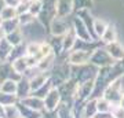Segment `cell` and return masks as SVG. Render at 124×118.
Returning a JSON list of instances; mask_svg holds the SVG:
<instances>
[{
    "mask_svg": "<svg viewBox=\"0 0 124 118\" xmlns=\"http://www.w3.org/2000/svg\"><path fill=\"white\" fill-rule=\"evenodd\" d=\"M119 104L121 106V107H124V93L121 95V99H120V103H119Z\"/></svg>",
    "mask_w": 124,
    "mask_h": 118,
    "instance_id": "cell-29",
    "label": "cell"
},
{
    "mask_svg": "<svg viewBox=\"0 0 124 118\" xmlns=\"http://www.w3.org/2000/svg\"><path fill=\"white\" fill-rule=\"evenodd\" d=\"M18 89V81L15 80H6L4 83L0 85V91L4 93H10V95H17Z\"/></svg>",
    "mask_w": 124,
    "mask_h": 118,
    "instance_id": "cell-14",
    "label": "cell"
},
{
    "mask_svg": "<svg viewBox=\"0 0 124 118\" xmlns=\"http://www.w3.org/2000/svg\"><path fill=\"white\" fill-rule=\"evenodd\" d=\"M62 103V95L59 89L57 87H53L50 89V92L47 93V96L44 97V107L46 111L48 113H53V111H57L58 106Z\"/></svg>",
    "mask_w": 124,
    "mask_h": 118,
    "instance_id": "cell-3",
    "label": "cell"
},
{
    "mask_svg": "<svg viewBox=\"0 0 124 118\" xmlns=\"http://www.w3.org/2000/svg\"><path fill=\"white\" fill-rule=\"evenodd\" d=\"M41 10H43V3L40 1V0H31V3H29V13L33 14V15H39L41 13Z\"/></svg>",
    "mask_w": 124,
    "mask_h": 118,
    "instance_id": "cell-25",
    "label": "cell"
},
{
    "mask_svg": "<svg viewBox=\"0 0 124 118\" xmlns=\"http://www.w3.org/2000/svg\"><path fill=\"white\" fill-rule=\"evenodd\" d=\"M40 48H41V43H37V41H31V43L26 45V55L28 56H37L40 52Z\"/></svg>",
    "mask_w": 124,
    "mask_h": 118,
    "instance_id": "cell-24",
    "label": "cell"
},
{
    "mask_svg": "<svg viewBox=\"0 0 124 118\" xmlns=\"http://www.w3.org/2000/svg\"><path fill=\"white\" fill-rule=\"evenodd\" d=\"M83 113H84V117L85 118H90V117H94L95 114L98 113V107H97V97H93V99H90L84 106V110H83Z\"/></svg>",
    "mask_w": 124,
    "mask_h": 118,
    "instance_id": "cell-15",
    "label": "cell"
},
{
    "mask_svg": "<svg viewBox=\"0 0 124 118\" xmlns=\"http://www.w3.org/2000/svg\"><path fill=\"white\" fill-rule=\"evenodd\" d=\"M91 54L93 51H87V49H72L69 54V63L73 66H84L87 65L91 59Z\"/></svg>",
    "mask_w": 124,
    "mask_h": 118,
    "instance_id": "cell-4",
    "label": "cell"
},
{
    "mask_svg": "<svg viewBox=\"0 0 124 118\" xmlns=\"http://www.w3.org/2000/svg\"><path fill=\"white\" fill-rule=\"evenodd\" d=\"M116 37H117L116 28L113 26V25H108L106 30H105V33L102 35L101 40H102L105 44H110V43H113V41H116Z\"/></svg>",
    "mask_w": 124,
    "mask_h": 118,
    "instance_id": "cell-16",
    "label": "cell"
},
{
    "mask_svg": "<svg viewBox=\"0 0 124 118\" xmlns=\"http://www.w3.org/2000/svg\"><path fill=\"white\" fill-rule=\"evenodd\" d=\"M18 107L21 110V115L22 118H43V111H37V110H33L28 106L22 104L21 102H18Z\"/></svg>",
    "mask_w": 124,
    "mask_h": 118,
    "instance_id": "cell-12",
    "label": "cell"
},
{
    "mask_svg": "<svg viewBox=\"0 0 124 118\" xmlns=\"http://www.w3.org/2000/svg\"><path fill=\"white\" fill-rule=\"evenodd\" d=\"M13 45L10 44V41L7 39H1L0 40V61L6 62L7 59H10V55L13 52Z\"/></svg>",
    "mask_w": 124,
    "mask_h": 118,
    "instance_id": "cell-11",
    "label": "cell"
},
{
    "mask_svg": "<svg viewBox=\"0 0 124 118\" xmlns=\"http://www.w3.org/2000/svg\"><path fill=\"white\" fill-rule=\"evenodd\" d=\"M108 28V23L103 19H101V18H97L95 21H94V33H95V36L97 37H102V35L105 33V30H106Z\"/></svg>",
    "mask_w": 124,
    "mask_h": 118,
    "instance_id": "cell-21",
    "label": "cell"
},
{
    "mask_svg": "<svg viewBox=\"0 0 124 118\" xmlns=\"http://www.w3.org/2000/svg\"><path fill=\"white\" fill-rule=\"evenodd\" d=\"M106 49L115 61H123L124 59V45H121L120 43L113 41L110 44H106Z\"/></svg>",
    "mask_w": 124,
    "mask_h": 118,
    "instance_id": "cell-9",
    "label": "cell"
},
{
    "mask_svg": "<svg viewBox=\"0 0 124 118\" xmlns=\"http://www.w3.org/2000/svg\"><path fill=\"white\" fill-rule=\"evenodd\" d=\"M73 0H57L55 1V17L65 18L72 13Z\"/></svg>",
    "mask_w": 124,
    "mask_h": 118,
    "instance_id": "cell-6",
    "label": "cell"
},
{
    "mask_svg": "<svg viewBox=\"0 0 124 118\" xmlns=\"http://www.w3.org/2000/svg\"><path fill=\"white\" fill-rule=\"evenodd\" d=\"M50 29H51L53 36H55V37L65 36L69 32V28H68L65 19L59 17H54V19L51 21V25H50Z\"/></svg>",
    "mask_w": 124,
    "mask_h": 118,
    "instance_id": "cell-5",
    "label": "cell"
},
{
    "mask_svg": "<svg viewBox=\"0 0 124 118\" xmlns=\"http://www.w3.org/2000/svg\"><path fill=\"white\" fill-rule=\"evenodd\" d=\"M18 100L17 95H10V93H4V92L0 91V104L1 106H11V104H15Z\"/></svg>",
    "mask_w": 124,
    "mask_h": 118,
    "instance_id": "cell-23",
    "label": "cell"
},
{
    "mask_svg": "<svg viewBox=\"0 0 124 118\" xmlns=\"http://www.w3.org/2000/svg\"><path fill=\"white\" fill-rule=\"evenodd\" d=\"M57 115L58 118H75V114L72 113L70 107L68 106L66 102H62L57 109Z\"/></svg>",
    "mask_w": 124,
    "mask_h": 118,
    "instance_id": "cell-18",
    "label": "cell"
},
{
    "mask_svg": "<svg viewBox=\"0 0 124 118\" xmlns=\"http://www.w3.org/2000/svg\"><path fill=\"white\" fill-rule=\"evenodd\" d=\"M19 102H21L22 104L31 107V109L37 110V111H43V110H46L44 99H41V97H39V96H35V95H31V96L25 97V99H22V100H19Z\"/></svg>",
    "mask_w": 124,
    "mask_h": 118,
    "instance_id": "cell-8",
    "label": "cell"
},
{
    "mask_svg": "<svg viewBox=\"0 0 124 118\" xmlns=\"http://www.w3.org/2000/svg\"><path fill=\"white\" fill-rule=\"evenodd\" d=\"M90 118H94V117H90Z\"/></svg>",
    "mask_w": 124,
    "mask_h": 118,
    "instance_id": "cell-30",
    "label": "cell"
},
{
    "mask_svg": "<svg viewBox=\"0 0 124 118\" xmlns=\"http://www.w3.org/2000/svg\"><path fill=\"white\" fill-rule=\"evenodd\" d=\"M112 115L113 118H124V107H121L120 104H115L112 107Z\"/></svg>",
    "mask_w": 124,
    "mask_h": 118,
    "instance_id": "cell-26",
    "label": "cell"
},
{
    "mask_svg": "<svg viewBox=\"0 0 124 118\" xmlns=\"http://www.w3.org/2000/svg\"><path fill=\"white\" fill-rule=\"evenodd\" d=\"M11 66H13V69L15 70L17 73H19V74L23 76L28 71V69H29V63H28L26 55H25V56H21V58L14 59V61L11 62Z\"/></svg>",
    "mask_w": 124,
    "mask_h": 118,
    "instance_id": "cell-10",
    "label": "cell"
},
{
    "mask_svg": "<svg viewBox=\"0 0 124 118\" xmlns=\"http://www.w3.org/2000/svg\"><path fill=\"white\" fill-rule=\"evenodd\" d=\"M6 39L10 41V44L13 45V47H17V45H21V43H22V32H21V29L18 28V29H15L14 32H11V33H8V35H6Z\"/></svg>",
    "mask_w": 124,
    "mask_h": 118,
    "instance_id": "cell-17",
    "label": "cell"
},
{
    "mask_svg": "<svg viewBox=\"0 0 124 118\" xmlns=\"http://www.w3.org/2000/svg\"><path fill=\"white\" fill-rule=\"evenodd\" d=\"M4 3H6V0H0V13H1V10L4 8Z\"/></svg>",
    "mask_w": 124,
    "mask_h": 118,
    "instance_id": "cell-28",
    "label": "cell"
},
{
    "mask_svg": "<svg viewBox=\"0 0 124 118\" xmlns=\"http://www.w3.org/2000/svg\"><path fill=\"white\" fill-rule=\"evenodd\" d=\"M4 117L6 118H21V110L18 107V103L4 107Z\"/></svg>",
    "mask_w": 124,
    "mask_h": 118,
    "instance_id": "cell-19",
    "label": "cell"
},
{
    "mask_svg": "<svg viewBox=\"0 0 124 118\" xmlns=\"http://www.w3.org/2000/svg\"><path fill=\"white\" fill-rule=\"evenodd\" d=\"M121 77H117L113 80L110 84H108L105 91H103V97L108 99L112 104H119L120 99H121Z\"/></svg>",
    "mask_w": 124,
    "mask_h": 118,
    "instance_id": "cell-1",
    "label": "cell"
},
{
    "mask_svg": "<svg viewBox=\"0 0 124 118\" xmlns=\"http://www.w3.org/2000/svg\"><path fill=\"white\" fill-rule=\"evenodd\" d=\"M0 62H1V61H0Z\"/></svg>",
    "mask_w": 124,
    "mask_h": 118,
    "instance_id": "cell-31",
    "label": "cell"
},
{
    "mask_svg": "<svg viewBox=\"0 0 124 118\" xmlns=\"http://www.w3.org/2000/svg\"><path fill=\"white\" fill-rule=\"evenodd\" d=\"M4 37H6V32H4V29H3V26L0 25V40L4 39Z\"/></svg>",
    "mask_w": 124,
    "mask_h": 118,
    "instance_id": "cell-27",
    "label": "cell"
},
{
    "mask_svg": "<svg viewBox=\"0 0 124 118\" xmlns=\"http://www.w3.org/2000/svg\"><path fill=\"white\" fill-rule=\"evenodd\" d=\"M53 63H54V52L51 54V55H48V56L40 59V61L37 62V69H39L40 71H47V70H50V67L53 66Z\"/></svg>",
    "mask_w": 124,
    "mask_h": 118,
    "instance_id": "cell-22",
    "label": "cell"
},
{
    "mask_svg": "<svg viewBox=\"0 0 124 118\" xmlns=\"http://www.w3.org/2000/svg\"><path fill=\"white\" fill-rule=\"evenodd\" d=\"M115 104H112L110 102L105 99V97H97V107H98V111L99 113H110L112 111V107Z\"/></svg>",
    "mask_w": 124,
    "mask_h": 118,
    "instance_id": "cell-20",
    "label": "cell"
},
{
    "mask_svg": "<svg viewBox=\"0 0 124 118\" xmlns=\"http://www.w3.org/2000/svg\"><path fill=\"white\" fill-rule=\"evenodd\" d=\"M90 62L95 66H99V67H109L110 65H113L115 59L110 56V54L108 52L106 48H97L91 54Z\"/></svg>",
    "mask_w": 124,
    "mask_h": 118,
    "instance_id": "cell-2",
    "label": "cell"
},
{
    "mask_svg": "<svg viewBox=\"0 0 124 118\" xmlns=\"http://www.w3.org/2000/svg\"><path fill=\"white\" fill-rule=\"evenodd\" d=\"M18 17V11L15 6H4V8L1 10L0 13V18L3 21H10V19H17Z\"/></svg>",
    "mask_w": 124,
    "mask_h": 118,
    "instance_id": "cell-13",
    "label": "cell"
},
{
    "mask_svg": "<svg viewBox=\"0 0 124 118\" xmlns=\"http://www.w3.org/2000/svg\"><path fill=\"white\" fill-rule=\"evenodd\" d=\"M31 95H32L31 81H29V78H26V77H22V78L18 81V89H17L18 100H22V99L31 96Z\"/></svg>",
    "mask_w": 124,
    "mask_h": 118,
    "instance_id": "cell-7",
    "label": "cell"
}]
</instances>
